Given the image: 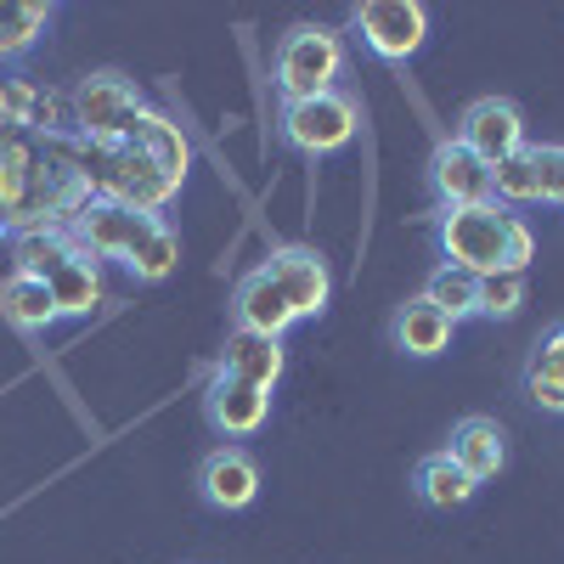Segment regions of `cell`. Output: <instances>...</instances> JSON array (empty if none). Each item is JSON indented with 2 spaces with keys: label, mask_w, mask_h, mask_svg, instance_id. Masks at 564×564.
Masks as SVG:
<instances>
[{
  "label": "cell",
  "mask_w": 564,
  "mask_h": 564,
  "mask_svg": "<svg viewBox=\"0 0 564 564\" xmlns=\"http://www.w3.org/2000/svg\"><path fill=\"white\" fill-rule=\"evenodd\" d=\"M74 249H85L90 260H113L124 265L135 282H164L181 260V238L170 231L164 215H135V209H119V204H102L90 198L79 209V220L68 226Z\"/></svg>",
  "instance_id": "obj_1"
},
{
  "label": "cell",
  "mask_w": 564,
  "mask_h": 564,
  "mask_svg": "<svg viewBox=\"0 0 564 564\" xmlns=\"http://www.w3.org/2000/svg\"><path fill=\"white\" fill-rule=\"evenodd\" d=\"M435 238H441V265H457L468 276L491 271H525L536 260L531 226L502 209V204H468V209H435Z\"/></svg>",
  "instance_id": "obj_2"
},
{
  "label": "cell",
  "mask_w": 564,
  "mask_h": 564,
  "mask_svg": "<svg viewBox=\"0 0 564 564\" xmlns=\"http://www.w3.org/2000/svg\"><path fill=\"white\" fill-rule=\"evenodd\" d=\"M345 34L327 29V23H294L289 34L276 40V57H271V79H276V97L282 102H311L339 90L345 79Z\"/></svg>",
  "instance_id": "obj_3"
},
{
  "label": "cell",
  "mask_w": 564,
  "mask_h": 564,
  "mask_svg": "<svg viewBox=\"0 0 564 564\" xmlns=\"http://www.w3.org/2000/svg\"><path fill=\"white\" fill-rule=\"evenodd\" d=\"M356 130H361V102L350 90H327V97H311V102H282V119H276V135L305 159L345 153Z\"/></svg>",
  "instance_id": "obj_4"
},
{
  "label": "cell",
  "mask_w": 564,
  "mask_h": 564,
  "mask_svg": "<svg viewBox=\"0 0 564 564\" xmlns=\"http://www.w3.org/2000/svg\"><path fill=\"white\" fill-rule=\"evenodd\" d=\"M74 124L79 141H124L135 130V119L148 113V97L124 79V74H90L74 90Z\"/></svg>",
  "instance_id": "obj_5"
},
{
  "label": "cell",
  "mask_w": 564,
  "mask_h": 564,
  "mask_svg": "<svg viewBox=\"0 0 564 564\" xmlns=\"http://www.w3.org/2000/svg\"><path fill=\"white\" fill-rule=\"evenodd\" d=\"M350 23L379 63H412L423 52V40H430V12L417 0H361Z\"/></svg>",
  "instance_id": "obj_6"
},
{
  "label": "cell",
  "mask_w": 564,
  "mask_h": 564,
  "mask_svg": "<svg viewBox=\"0 0 564 564\" xmlns=\"http://www.w3.org/2000/svg\"><path fill=\"white\" fill-rule=\"evenodd\" d=\"M468 153H475L486 170H497L502 159L513 153H525L531 141H525V113L513 108L508 97H480V102H468L457 113V130H452Z\"/></svg>",
  "instance_id": "obj_7"
},
{
  "label": "cell",
  "mask_w": 564,
  "mask_h": 564,
  "mask_svg": "<svg viewBox=\"0 0 564 564\" xmlns=\"http://www.w3.org/2000/svg\"><path fill=\"white\" fill-rule=\"evenodd\" d=\"M204 417H209L215 435L249 441V435L265 430V417H271V390H254L243 379H231V372H215L209 390H204Z\"/></svg>",
  "instance_id": "obj_8"
},
{
  "label": "cell",
  "mask_w": 564,
  "mask_h": 564,
  "mask_svg": "<svg viewBox=\"0 0 564 564\" xmlns=\"http://www.w3.org/2000/svg\"><path fill=\"white\" fill-rule=\"evenodd\" d=\"M265 271L276 276V289L289 294V305H294L300 322H305V316H322L327 300H334V276H327V260H322L316 249H305V243L271 249Z\"/></svg>",
  "instance_id": "obj_9"
},
{
  "label": "cell",
  "mask_w": 564,
  "mask_h": 564,
  "mask_svg": "<svg viewBox=\"0 0 564 564\" xmlns=\"http://www.w3.org/2000/svg\"><path fill=\"white\" fill-rule=\"evenodd\" d=\"M430 186L441 209H468V204H491V170L463 148L457 135H446L430 153Z\"/></svg>",
  "instance_id": "obj_10"
},
{
  "label": "cell",
  "mask_w": 564,
  "mask_h": 564,
  "mask_svg": "<svg viewBox=\"0 0 564 564\" xmlns=\"http://www.w3.org/2000/svg\"><path fill=\"white\" fill-rule=\"evenodd\" d=\"M198 491L209 508L220 513H243L254 497H260V463L243 452V446H215L204 463H198Z\"/></svg>",
  "instance_id": "obj_11"
},
{
  "label": "cell",
  "mask_w": 564,
  "mask_h": 564,
  "mask_svg": "<svg viewBox=\"0 0 564 564\" xmlns=\"http://www.w3.org/2000/svg\"><path fill=\"white\" fill-rule=\"evenodd\" d=\"M231 322L243 327V334H260V339H282L289 327L300 322L294 316V305H289V294L276 289V276L265 271V265H254L238 289H231Z\"/></svg>",
  "instance_id": "obj_12"
},
{
  "label": "cell",
  "mask_w": 564,
  "mask_h": 564,
  "mask_svg": "<svg viewBox=\"0 0 564 564\" xmlns=\"http://www.w3.org/2000/svg\"><path fill=\"white\" fill-rule=\"evenodd\" d=\"M441 452H446L475 486H486V480L502 475V463H508V435H502L497 417H463Z\"/></svg>",
  "instance_id": "obj_13"
},
{
  "label": "cell",
  "mask_w": 564,
  "mask_h": 564,
  "mask_svg": "<svg viewBox=\"0 0 564 564\" xmlns=\"http://www.w3.org/2000/svg\"><path fill=\"white\" fill-rule=\"evenodd\" d=\"M282 367H289V356H282V339H260V334L231 327L215 372H231V379H243V384H254V390H276Z\"/></svg>",
  "instance_id": "obj_14"
},
{
  "label": "cell",
  "mask_w": 564,
  "mask_h": 564,
  "mask_svg": "<svg viewBox=\"0 0 564 564\" xmlns=\"http://www.w3.org/2000/svg\"><path fill=\"white\" fill-rule=\"evenodd\" d=\"M452 334H457V322L446 316V311H435L430 300H406L401 311H395V350L401 356H417V361H435V356H446L452 350Z\"/></svg>",
  "instance_id": "obj_15"
},
{
  "label": "cell",
  "mask_w": 564,
  "mask_h": 564,
  "mask_svg": "<svg viewBox=\"0 0 564 564\" xmlns=\"http://www.w3.org/2000/svg\"><path fill=\"white\" fill-rule=\"evenodd\" d=\"M45 289L57 300V316H90L97 305H108V289H102V265L90 260L85 249H74L52 276H45Z\"/></svg>",
  "instance_id": "obj_16"
},
{
  "label": "cell",
  "mask_w": 564,
  "mask_h": 564,
  "mask_svg": "<svg viewBox=\"0 0 564 564\" xmlns=\"http://www.w3.org/2000/svg\"><path fill=\"white\" fill-rule=\"evenodd\" d=\"M525 395L542 412L564 417V322H553L547 334L531 345V356H525Z\"/></svg>",
  "instance_id": "obj_17"
},
{
  "label": "cell",
  "mask_w": 564,
  "mask_h": 564,
  "mask_svg": "<svg viewBox=\"0 0 564 564\" xmlns=\"http://www.w3.org/2000/svg\"><path fill=\"white\" fill-rule=\"evenodd\" d=\"M412 491H417V502L423 508H441V513H452V508H468L475 502V480L463 475V468L446 457V452H430L417 468H412Z\"/></svg>",
  "instance_id": "obj_18"
},
{
  "label": "cell",
  "mask_w": 564,
  "mask_h": 564,
  "mask_svg": "<svg viewBox=\"0 0 564 564\" xmlns=\"http://www.w3.org/2000/svg\"><path fill=\"white\" fill-rule=\"evenodd\" d=\"M52 18H57V7H40V0H0V68L23 63L45 40Z\"/></svg>",
  "instance_id": "obj_19"
},
{
  "label": "cell",
  "mask_w": 564,
  "mask_h": 564,
  "mask_svg": "<svg viewBox=\"0 0 564 564\" xmlns=\"http://www.w3.org/2000/svg\"><path fill=\"white\" fill-rule=\"evenodd\" d=\"M0 311H7V316L23 327V334H45L52 322H63V316H57L52 289H45L40 276H18V271H12L7 282H0Z\"/></svg>",
  "instance_id": "obj_20"
},
{
  "label": "cell",
  "mask_w": 564,
  "mask_h": 564,
  "mask_svg": "<svg viewBox=\"0 0 564 564\" xmlns=\"http://www.w3.org/2000/svg\"><path fill=\"white\" fill-rule=\"evenodd\" d=\"M68 254H74L68 231H18V238H12V271L18 276H40L45 282Z\"/></svg>",
  "instance_id": "obj_21"
},
{
  "label": "cell",
  "mask_w": 564,
  "mask_h": 564,
  "mask_svg": "<svg viewBox=\"0 0 564 564\" xmlns=\"http://www.w3.org/2000/svg\"><path fill=\"white\" fill-rule=\"evenodd\" d=\"M423 300H430L435 311H446L452 322H468L475 316V300H480V276H468L457 265H435L430 282H423Z\"/></svg>",
  "instance_id": "obj_22"
},
{
  "label": "cell",
  "mask_w": 564,
  "mask_h": 564,
  "mask_svg": "<svg viewBox=\"0 0 564 564\" xmlns=\"http://www.w3.org/2000/svg\"><path fill=\"white\" fill-rule=\"evenodd\" d=\"M491 204H502V209H531V204H542V198H536L531 153H513V159H502V164L491 170Z\"/></svg>",
  "instance_id": "obj_23"
},
{
  "label": "cell",
  "mask_w": 564,
  "mask_h": 564,
  "mask_svg": "<svg viewBox=\"0 0 564 564\" xmlns=\"http://www.w3.org/2000/svg\"><path fill=\"white\" fill-rule=\"evenodd\" d=\"M520 305H525V271H491V276H480L475 316L508 322V316H520Z\"/></svg>",
  "instance_id": "obj_24"
},
{
  "label": "cell",
  "mask_w": 564,
  "mask_h": 564,
  "mask_svg": "<svg viewBox=\"0 0 564 564\" xmlns=\"http://www.w3.org/2000/svg\"><path fill=\"white\" fill-rule=\"evenodd\" d=\"M525 153H531V170H536V198L564 209V141H536Z\"/></svg>",
  "instance_id": "obj_25"
},
{
  "label": "cell",
  "mask_w": 564,
  "mask_h": 564,
  "mask_svg": "<svg viewBox=\"0 0 564 564\" xmlns=\"http://www.w3.org/2000/svg\"><path fill=\"white\" fill-rule=\"evenodd\" d=\"M0 243H12V220L7 215H0Z\"/></svg>",
  "instance_id": "obj_26"
}]
</instances>
